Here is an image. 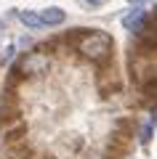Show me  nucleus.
Returning a JSON list of instances; mask_svg holds the SVG:
<instances>
[{
  "mask_svg": "<svg viewBox=\"0 0 157 159\" xmlns=\"http://www.w3.org/2000/svg\"><path fill=\"white\" fill-rule=\"evenodd\" d=\"M40 19H43V27H59V24H64V19H67V13H64L61 8L51 6V8H45V11L40 13Z\"/></svg>",
  "mask_w": 157,
  "mask_h": 159,
  "instance_id": "nucleus-4",
  "label": "nucleus"
},
{
  "mask_svg": "<svg viewBox=\"0 0 157 159\" xmlns=\"http://www.w3.org/2000/svg\"><path fill=\"white\" fill-rule=\"evenodd\" d=\"M19 19H22V24H27L29 29H40L43 27V19H40V13H35V11H19Z\"/></svg>",
  "mask_w": 157,
  "mask_h": 159,
  "instance_id": "nucleus-5",
  "label": "nucleus"
},
{
  "mask_svg": "<svg viewBox=\"0 0 157 159\" xmlns=\"http://www.w3.org/2000/svg\"><path fill=\"white\" fill-rule=\"evenodd\" d=\"M139 34H141V40H144V45H157V16H155V21L146 29H141Z\"/></svg>",
  "mask_w": 157,
  "mask_h": 159,
  "instance_id": "nucleus-6",
  "label": "nucleus"
},
{
  "mask_svg": "<svg viewBox=\"0 0 157 159\" xmlns=\"http://www.w3.org/2000/svg\"><path fill=\"white\" fill-rule=\"evenodd\" d=\"M88 3L91 6H101V0H88Z\"/></svg>",
  "mask_w": 157,
  "mask_h": 159,
  "instance_id": "nucleus-7",
  "label": "nucleus"
},
{
  "mask_svg": "<svg viewBox=\"0 0 157 159\" xmlns=\"http://www.w3.org/2000/svg\"><path fill=\"white\" fill-rule=\"evenodd\" d=\"M48 66H51V58L45 56V53H40V51H32L16 64V72L27 74V77H40V74L48 72Z\"/></svg>",
  "mask_w": 157,
  "mask_h": 159,
  "instance_id": "nucleus-2",
  "label": "nucleus"
},
{
  "mask_svg": "<svg viewBox=\"0 0 157 159\" xmlns=\"http://www.w3.org/2000/svg\"><path fill=\"white\" fill-rule=\"evenodd\" d=\"M144 21H146V11H141V8H133V11H128L123 16V27L130 29V32L144 29Z\"/></svg>",
  "mask_w": 157,
  "mask_h": 159,
  "instance_id": "nucleus-3",
  "label": "nucleus"
},
{
  "mask_svg": "<svg viewBox=\"0 0 157 159\" xmlns=\"http://www.w3.org/2000/svg\"><path fill=\"white\" fill-rule=\"evenodd\" d=\"M77 51L85 58H91V61H101V58H107L109 51H112V40L104 32H88L85 37H80Z\"/></svg>",
  "mask_w": 157,
  "mask_h": 159,
  "instance_id": "nucleus-1",
  "label": "nucleus"
}]
</instances>
